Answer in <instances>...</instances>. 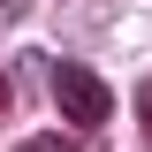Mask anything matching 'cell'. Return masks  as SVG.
I'll use <instances>...</instances> for the list:
<instances>
[{"instance_id": "3", "label": "cell", "mask_w": 152, "mask_h": 152, "mask_svg": "<svg viewBox=\"0 0 152 152\" xmlns=\"http://www.w3.org/2000/svg\"><path fill=\"white\" fill-rule=\"evenodd\" d=\"M31 8H38V0H0V31H8V23H23Z\"/></svg>"}, {"instance_id": "5", "label": "cell", "mask_w": 152, "mask_h": 152, "mask_svg": "<svg viewBox=\"0 0 152 152\" xmlns=\"http://www.w3.org/2000/svg\"><path fill=\"white\" fill-rule=\"evenodd\" d=\"M8 99H15V91H8V76H0V122H8Z\"/></svg>"}, {"instance_id": "2", "label": "cell", "mask_w": 152, "mask_h": 152, "mask_svg": "<svg viewBox=\"0 0 152 152\" xmlns=\"http://www.w3.org/2000/svg\"><path fill=\"white\" fill-rule=\"evenodd\" d=\"M15 152H84V145H76V137H46V129H38V137H23Z\"/></svg>"}, {"instance_id": "1", "label": "cell", "mask_w": 152, "mask_h": 152, "mask_svg": "<svg viewBox=\"0 0 152 152\" xmlns=\"http://www.w3.org/2000/svg\"><path fill=\"white\" fill-rule=\"evenodd\" d=\"M53 99H61V114H69L76 129H107V114H114V91L84 61H53Z\"/></svg>"}, {"instance_id": "4", "label": "cell", "mask_w": 152, "mask_h": 152, "mask_svg": "<svg viewBox=\"0 0 152 152\" xmlns=\"http://www.w3.org/2000/svg\"><path fill=\"white\" fill-rule=\"evenodd\" d=\"M137 114H145V145H152V84H145V107H137Z\"/></svg>"}]
</instances>
